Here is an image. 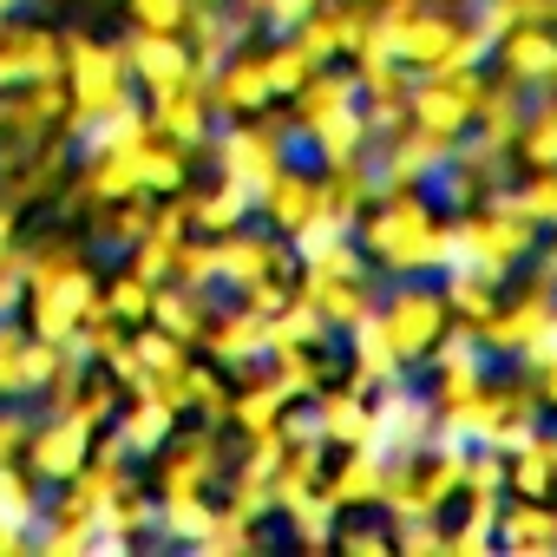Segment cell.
Returning a JSON list of instances; mask_svg holds the SVG:
<instances>
[{
    "label": "cell",
    "mask_w": 557,
    "mask_h": 557,
    "mask_svg": "<svg viewBox=\"0 0 557 557\" xmlns=\"http://www.w3.org/2000/svg\"><path fill=\"white\" fill-rule=\"evenodd\" d=\"M361 249L374 256V269L387 275H446L453 269V216L433 210L426 190H394V197H374L355 223Z\"/></svg>",
    "instance_id": "cell-1"
},
{
    "label": "cell",
    "mask_w": 557,
    "mask_h": 557,
    "mask_svg": "<svg viewBox=\"0 0 557 557\" xmlns=\"http://www.w3.org/2000/svg\"><path fill=\"white\" fill-rule=\"evenodd\" d=\"M132 60H125V40H86V34H66V132H79L86 119L112 112L119 99H132Z\"/></svg>",
    "instance_id": "cell-2"
},
{
    "label": "cell",
    "mask_w": 557,
    "mask_h": 557,
    "mask_svg": "<svg viewBox=\"0 0 557 557\" xmlns=\"http://www.w3.org/2000/svg\"><path fill=\"white\" fill-rule=\"evenodd\" d=\"M381 322H387V335H394V355L407 361V368H420L426 361V348L446 335V322H453V309H446V296H440V275H394V289H381Z\"/></svg>",
    "instance_id": "cell-3"
},
{
    "label": "cell",
    "mask_w": 557,
    "mask_h": 557,
    "mask_svg": "<svg viewBox=\"0 0 557 557\" xmlns=\"http://www.w3.org/2000/svg\"><path fill=\"white\" fill-rule=\"evenodd\" d=\"M368 400H374V446H381L387 459H420V453L433 446L440 400H433V394H420L407 374H400V381H387V387H374Z\"/></svg>",
    "instance_id": "cell-4"
},
{
    "label": "cell",
    "mask_w": 557,
    "mask_h": 557,
    "mask_svg": "<svg viewBox=\"0 0 557 557\" xmlns=\"http://www.w3.org/2000/svg\"><path fill=\"white\" fill-rule=\"evenodd\" d=\"M479 92H485V66L413 73L407 112H413V125H426V132H440V138H466V132H472V112H479Z\"/></svg>",
    "instance_id": "cell-5"
},
{
    "label": "cell",
    "mask_w": 557,
    "mask_h": 557,
    "mask_svg": "<svg viewBox=\"0 0 557 557\" xmlns=\"http://www.w3.org/2000/svg\"><path fill=\"white\" fill-rule=\"evenodd\" d=\"M99 269L92 262H79L73 275H60V283H47V289H27V302H21V322L40 335V342H73L79 335V322L86 315H99Z\"/></svg>",
    "instance_id": "cell-6"
},
{
    "label": "cell",
    "mask_w": 557,
    "mask_h": 557,
    "mask_svg": "<svg viewBox=\"0 0 557 557\" xmlns=\"http://www.w3.org/2000/svg\"><path fill=\"white\" fill-rule=\"evenodd\" d=\"M92 440H99V426L79 413V407H53L47 420H34V433H27V472L40 479V485H66L86 459H92Z\"/></svg>",
    "instance_id": "cell-7"
},
{
    "label": "cell",
    "mask_w": 557,
    "mask_h": 557,
    "mask_svg": "<svg viewBox=\"0 0 557 557\" xmlns=\"http://www.w3.org/2000/svg\"><path fill=\"white\" fill-rule=\"evenodd\" d=\"M394 27V60L413 66V73H453L459 60V34H466V14H446L440 0H413V8Z\"/></svg>",
    "instance_id": "cell-8"
},
{
    "label": "cell",
    "mask_w": 557,
    "mask_h": 557,
    "mask_svg": "<svg viewBox=\"0 0 557 557\" xmlns=\"http://www.w3.org/2000/svg\"><path fill=\"white\" fill-rule=\"evenodd\" d=\"M66 79H40V86H21V92H0V164L21 158V151H40L53 145V125H66Z\"/></svg>",
    "instance_id": "cell-9"
},
{
    "label": "cell",
    "mask_w": 557,
    "mask_h": 557,
    "mask_svg": "<svg viewBox=\"0 0 557 557\" xmlns=\"http://www.w3.org/2000/svg\"><path fill=\"white\" fill-rule=\"evenodd\" d=\"M262 275H296V249H289V236L283 230H230V236H216V283L230 289V296H243L249 283H262Z\"/></svg>",
    "instance_id": "cell-10"
},
{
    "label": "cell",
    "mask_w": 557,
    "mask_h": 557,
    "mask_svg": "<svg viewBox=\"0 0 557 557\" xmlns=\"http://www.w3.org/2000/svg\"><path fill=\"white\" fill-rule=\"evenodd\" d=\"M40 79H66V40L34 21H0V92H21Z\"/></svg>",
    "instance_id": "cell-11"
},
{
    "label": "cell",
    "mask_w": 557,
    "mask_h": 557,
    "mask_svg": "<svg viewBox=\"0 0 557 557\" xmlns=\"http://www.w3.org/2000/svg\"><path fill=\"white\" fill-rule=\"evenodd\" d=\"M125 60H132V86H138L145 99H151V92H171V86H190V79H197L190 34L132 27V40H125Z\"/></svg>",
    "instance_id": "cell-12"
},
{
    "label": "cell",
    "mask_w": 557,
    "mask_h": 557,
    "mask_svg": "<svg viewBox=\"0 0 557 557\" xmlns=\"http://www.w3.org/2000/svg\"><path fill=\"white\" fill-rule=\"evenodd\" d=\"M492 66L505 79H518L531 99L537 92H557V21H524L511 27L498 47H492Z\"/></svg>",
    "instance_id": "cell-13"
},
{
    "label": "cell",
    "mask_w": 557,
    "mask_h": 557,
    "mask_svg": "<svg viewBox=\"0 0 557 557\" xmlns=\"http://www.w3.org/2000/svg\"><path fill=\"white\" fill-rule=\"evenodd\" d=\"M145 106H151V132H158V138H171V145H184V151H210V138H216V106H210L203 79L171 86V92H151Z\"/></svg>",
    "instance_id": "cell-14"
},
{
    "label": "cell",
    "mask_w": 557,
    "mask_h": 557,
    "mask_svg": "<svg viewBox=\"0 0 557 557\" xmlns=\"http://www.w3.org/2000/svg\"><path fill=\"white\" fill-rule=\"evenodd\" d=\"M262 322L269 315H256L249 302H236V309H216L210 315V329H203V355L223 368V374H256L262 361H269V342H262Z\"/></svg>",
    "instance_id": "cell-15"
},
{
    "label": "cell",
    "mask_w": 557,
    "mask_h": 557,
    "mask_svg": "<svg viewBox=\"0 0 557 557\" xmlns=\"http://www.w3.org/2000/svg\"><path fill=\"white\" fill-rule=\"evenodd\" d=\"M151 466H158V492H216L223 472H230L210 426H203V433H171V446H164Z\"/></svg>",
    "instance_id": "cell-16"
},
{
    "label": "cell",
    "mask_w": 557,
    "mask_h": 557,
    "mask_svg": "<svg viewBox=\"0 0 557 557\" xmlns=\"http://www.w3.org/2000/svg\"><path fill=\"white\" fill-rule=\"evenodd\" d=\"M296 145H302V158H309L315 171H335V164H355V158H368V151H374L368 106L355 99V106H342V112H329V119L302 125V132H296Z\"/></svg>",
    "instance_id": "cell-17"
},
{
    "label": "cell",
    "mask_w": 557,
    "mask_h": 557,
    "mask_svg": "<svg viewBox=\"0 0 557 557\" xmlns=\"http://www.w3.org/2000/svg\"><path fill=\"white\" fill-rule=\"evenodd\" d=\"M203 92H210L216 119H256L262 106H275V92L262 79V53H249V47H236L216 73H203Z\"/></svg>",
    "instance_id": "cell-18"
},
{
    "label": "cell",
    "mask_w": 557,
    "mask_h": 557,
    "mask_svg": "<svg viewBox=\"0 0 557 557\" xmlns=\"http://www.w3.org/2000/svg\"><path fill=\"white\" fill-rule=\"evenodd\" d=\"M342 342H348V387H361V394H374V387L413 374V368L394 355V335H387V322H381V302H374V315H361L355 329H342Z\"/></svg>",
    "instance_id": "cell-19"
},
{
    "label": "cell",
    "mask_w": 557,
    "mask_h": 557,
    "mask_svg": "<svg viewBox=\"0 0 557 557\" xmlns=\"http://www.w3.org/2000/svg\"><path fill=\"white\" fill-rule=\"evenodd\" d=\"M315 210H322V171H315L309 158L283 164V177H275V184L262 190V203H256V216H262L269 230H283V236H296Z\"/></svg>",
    "instance_id": "cell-20"
},
{
    "label": "cell",
    "mask_w": 557,
    "mask_h": 557,
    "mask_svg": "<svg viewBox=\"0 0 557 557\" xmlns=\"http://www.w3.org/2000/svg\"><path fill=\"white\" fill-rule=\"evenodd\" d=\"M315 420H322V440H329V453H348V446H374V400L361 394V387H322L315 394ZM381 453V446H374Z\"/></svg>",
    "instance_id": "cell-21"
},
{
    "label": "cell",
    "mask_w": 557,
    "mask_h": 557,
    "mask_svg": "<svg viewBox=\"0 0 557 557\" xmlns=\"http://www.w3.org/2000/svg\"><path fill=\"white\" fill-rule=\"evenodd\" d=\"M79 158H112V151H138L145 138H151V106H145V92H132V99H119L112 112H99V119H86L79 132Z\"/></svg>",
    "instance_id": "cell-22"
},
{
    "label": "cell",
    "mask_w": 557,
    "mask_h": 557,
    "mask_svg": "<svg viewBox=\"0 0 557 557\" xmlns=\"http://www.w3.org/2000/svg\"><path fill=\"white\" fill-rule=\"evenodd\" d=\"M387 453H374V446H348L335 466H329V492H335V505L342 511H381V492H387Z\"/></svg>",
    "instance_id": "cell-23"
},
{
    "label": "cell",
    "mask_w": 557,
    "mask_h": 557,
    "mask_svg": "<svg viewBox=\"0 0 557 557\" xmlns=\"http://www.w3.org/2000/svg\"><path fill=\"white\" fill-rule=\"evenodd\" d=\"M112 433L125 440V453L132 459H158L164 446H171V433H177V413L164 407V400H145V394H125L119 400V413H112Z\"/></svg>",
    "instance_id": "cell-24"
},
{
    "label": "cell",
    "mask_w": 557,
    "mask_h": 557,
    "mask_svg": "<svg viewBox=\"0 0 557 557\" xmlns=\"http://www.w3.org/2000/svg\"><path fill=\"white\" fill-rule=\"evenodd\" d=\"M361 21H368V0H348V8H329V0H322V8L296 27V40L309 47L315 66H329V60H348V53H355Z\"/></svg>",
    "instance_id": "cell-25"
},
{
    "label": "cell",
    "mask_w": 557,
    "mask_h": 557,
    "mask_svg": "<svg viewBox=\"0 0 557 557\" xmlns=\"http://www.w3.org/2000/svg\"><path fill=\"white\" fill-rule=\"evenodd\" d=\"M184 203H190V230H197V236H230V230L256 223V197H249L243 184H230V177H216V184H203V190L184 184Z\"/></svg>",
    "instance_id": "cell-26"
},
{
    "label": "cell",
    "mask_w": 557,
    "mask_h": 557,
    "mask_svg": "<svg viewBox=\"0 0 557 557\" xmlns=\"http://www.w3.org/2000/svg\"><path fill=\"white\" fill-rule=\"evenodd\" d=\"M216 518H223V498H210V492H158V537L164 544L197 550Z\"/></svg>",
    "instance_id": "cell-27"
},
{
    "label": "cell",
    "mask_w": 557,
    "mask_h": 557,
    "mask_svg": "<svg viewBox=\"0 0 557 557\" xmlns=\"http://www.w3.org/2000/svg\"><path fill=\"white\" fill-rule=\"evenodd\" d=\"M210 296H216V289H184V283H171V275H164L158 296H151V322L197 348V342H203V329H210V315H216V302H210Z\"/></svg>",
    "instance_id": "cell-28"
},
{
    "label": "cell",
    "mask_w": 557,
    "mask_h": 557,
    "mask_svg": "<svg viewBox=\"0 0 557 557\" xmlns=\"http://www.w3.org/2000/svg\"><path fill=\"white\" fill-rule=\"evenodd\" d=\"M355 99H361V73L329 60V66H315L309 86H302L296 99H283V106L296 112V132H302V125H315V119H329V112H342V106H355Z\"/></svg>",
    "instance_id": "cell-29"
},
{
    "label": "cell",
    "mask_w": 557,
    "mask_h": 557,
    "mask_svg": "<svg viewBox=\"0 0 557 557\" xmlns=\"http://www.w3.org/2000/svg\"><path fill=\"white\" fill-rule=\"evenodd\" d=\"M283 413H289V394H283V381L269 374V361H262L256 374H243V387L230 394V426H236V433L283 426Z\"/></svg>",
    "instance_id": "cell-30"
},
{
    "label": "cell",
    "mask_w": 557,
    "mask_h": 557,
    "mask_svg": "<svg viewBox=\"0 0 557 557\" xmlns=\"http://www.w3.org/2000/svg\"><path fill=\"white\" fill-rule=\"evenodd\" d=\"M498 544L505 550H557V498H505Z\"/></svg>",
    "instance_id": "cell-31"
},
{
    "label": "cell",
    "mask_w": 557,
    "mask_h": 557,
    "mask_svg": "<svg viewBox=\"0 0 557 557\" xmlns=\"http://www.w3.org/2000/svg\"><path fill=\"white\" fill-rule=\"evenodd\" d=\"M296 296H302V302H315V315L342 335V329H355L361 315H374L381 283H374V275H368V283H296Z\"/></svg>",
    "instance_id": "cell-32"
},
{
    "label": "cell",
    "mask_w": 557,
    "mask_h": 557,
    "mask_svg": "<svg viewBox=\"0 0 557 557\" xmlns=\"http://www.w3.org/2000/svg\"><path fill=\"white\" fill-rule=\"evenodd\" d=\"M47 492H40V479L27 472V459H0V524H14V531H40L47 524Z\"/></svg>",
    "instance_id": "cell-33"
},
{
    "label": "cell",
    "mask_w": 557,
    "mask_h": 557,
    "mask_svg": "<svg viewBox=\"0 0 557 557\" xmlns=\"http://www.w3.org/2000/svg\"><path fill=\"white\" fill-rule=\"evenodd\" d=\"M262 342H269V355H296V348H329L335 342V329L315 315V302H283L269 322H262Z\"/></svg>",
    "instance_id": "cell-34"
},
{
    "label": "cell",
    "mask_w": 557,
    "mask_h": 557,
    "mask_svg": "<svg viewBox=\"0 0 557 557\" xmlns=\"http://www.w3.org/2000/svg\"><path fill=\"white\" fill-rule=\"evenodd\" d=\"M440 296H446V309H453V322H485L492 309H498V296H505V283H492V275H479V269H466V262H453L446 275H440Z\"/></svg>",
    "instance_id": "cell-35"
},
{
    "label": "cell",
    "mask_w": 557,
    "mask_h": 557,
    "mask_svg": "<svg viewBox=\"0 0 557 557\" xmlns=\"http://www.w3.org/2000/svg\"><path fill=\"white\" fill-rule=\"evenodd\" d=\"M368 275H381V269L361 249V236H342V243L315 249L309 262H296V283H368Z\"/></svg>",
    "instance_id": "cell-36"
},
{
    "label": "cell",
    "mask_w": 557,
    "mask_h": 557,
    "mask_svg": "<svg viewBox=\"0 0 557 557\" xmlns=\"http://www.w3.org/2000/svg\"><path fill=\"white\" fill-rule=\"evenodd\" d=\"M132 158H138V184H145V197H171V190L190 184V151L171 145V138H158V132H151Z\"/></svg>",
    "instance_id": "cell-37"
},
{
    "label": "cell",
    "mask_w": 557,
    "mask_h": 557,
    "mask_svg": "<svg viewBox=\"0 0 557 557\" xmlns=\"http://www.w3.org/2000/svg\"><path fill=\"white\" fill-rule=\"evenodd\" d=\"M309 73H315V60H309V47H302L296 34H283V40L262 47V79H269L275 99H296V92L309 86Z\"/></svg>",
    "instance_id": "cell-38"
},
{
    "label": "cell",
    "mask_w": 557,
    "mask_h": 557,
    "mask_svg": "<svg viewBox=\"0 0 557 557\" xmlns=\"http://www.w3.org/2000/svg\"><path fill=\"white\" fill-rule=\"evenodd\" d=\"M216 498H223V511H236V518H249V524L275 518L269 472H256V466H230V472H223V485H216Z\"/></svg>",
    "instance_id": "cell-39"
},
{
    "label": "cell",
    "mask_w": 557,
    "mask_h": 557,
    "mask_svg": "<svg viewBox=\"0 0 557 557\" xmlns=\"http://www.w3.org/2000/svg\"><path fill=\"white\" fill-rule=\"evenodd\" d=\"M283 524H289V537H296V544L322 550V544H335L342 505H335V492H329V485H315V492H309L302 505H289V511H283Z\"/></svg>",
    "instance_id": "cell-40"
},
{
    "label": "cell",
    "mask_w": 557,
    "mask_h": 557,
    "mask_svg": "<svg viewBox=\"0 0 557 557\" xmlns=\"http://www.w3.org/2000/svg\"><path fill=\"white\" fill-rule=\"evenodd\" d=\"M184 413H203V426L230 420V381H223L216 361H197L190 355V368H184Z\"/></svg>",
    "instance_id": "cell-41"
},
{
    "label": "cell",
    "mask_w": 557,
    "mask_h": 557,
    "mask_svg": "<svg viewBox=\"0 0 557 557\" xmlns=\"http://www.w3.org/2000/svg\"><path fill=\"white\" fill-rule=\"evenodd\" d=\"M151 296H158V283H145L138 269H119L112 283L99 289V309L112 315V322H125V329H138V322H151Z\"/></svg>",
    "instance_id": "cell-42"
},
{
    "label": "cell",
    "mask_w": 557,
    "mask_h": 557,
    "mask_svg": "<svg viewBox=\"0 0 557 557\" xmlns=\"http://www.w3.org/2000/svg\"><path fill=\"white\" fill-rule=\"evenodd\" d=\"M132 355L145 361V374H184V368H190V342H177V335L158 329V322H138V329H132Z\"/></svg>",
    "instance_id": "cell-43"
},
{
    "label": "cell",
    "mask_w": 557,
    "mask_h": 557,
    "mask_svg": "<svg viewBox=\"0 0 557 557\" xmlns=\"http://www.w3.org/2000/svg\"><path fill=\"white\" fill-rule=\"evenodd\" d=\"M99 524H112V531H125L132 544L138 537H158V492H138V485H125L106 511H99Z\"/></svg>",
    "instance_id": "cell-44"
},
{
    "label": "cell",
    "mask_w": 557,
    "mask_h": 557,
    "mask_svg": "<svg viewBox=\"0 0 557 557\" xmlns=\"http://www.w3.org/2000/svg\"><path fill=\"white\" fill-rule=\"evenodd\" d=\"M171 283H184V289H223L216 283V236H184L177 243V256H171Z\"/></svg>",
    "instance_id": "cell-45"
},
{
    "label": "cell",
    "mask_w": 557,
    "mask_h": 557,
    "mask_svg": "<svg viewBox=\"0 0 557 557\" xmlns=\"http://www.w3.org/2000/svg\"><path fill=\"white\" fill-rule=\"evenodd\" d=\"M485 381H492V355H479V361H459V368H440L426 394H433L440 407H459V400H472Z\"/></svg>",
    "instance_id": "cell-46"
},
{
    "label": "cell",
    "mask_w": 557,
    "mask_h": 557,
    "mask_svg": "<svg viewBox=\"0 0 557 557\" xmlns=\"http://www.w3.org/2000/svg\"><path fill=\"white\" fill-rule=\"evenodd\" d=\"M355 73H361V99H407L413 92V66H400V60H368Z\"/></svg>",
    "instance_id": "cell-47"
},
{
    "label": "cell",
    "mask_w": 557,
    "mask_h": 557,
    "mask_svg": "<svg viewBox=\"0 0 557 557\" xmlns=\"http://www.w3.org/2000/svg\"><path fill=\"white\" fill-rule=\"evenodd\" d=\"M315 8H322V0H256V27H262L269 40H283V34H296Z\"/></svg>",
    "instance_id": "cell-48"
},
{
    "label": "cell",
    "mask_w": 557,
    "mask_h": 557,
    "mask_svg": "<svg viewBox=\"0 0 557 557\" xmlns=\"http://www.w3.org/2000/svg\"><path fill=\"white\" fill-rule=\"evenodd\" d=\"M394 550L400 557H433V550H446V524L440 518H400L394 524Z\"/></svg>",
    "instance_id": "cell-49"
},
{
    "label": "cell",
    "mask_w": 557,
    "mask_h": 557,
    "mask_svg": "<svg viewBox=\"0 0 557 557\" xmlns=\"http://www.w3.org/2000/svg\"><path fill=\"white\" fill-rule=\"evenodd\" d=\"M132 8V27H158V34H184L197 0H125Z\"/></svg>",
    "instance_id": "cell-50"
},
{
    "label": "cell",
    "mask_w": 557,
    "mask_h": 557,
    "mask_svg": "<svg viewBox=\"0 0 557 557\" xmlns=\"http://www.w3.org/2000/svg\"><path fill=\"white\" fill-rule=\"evenodd\" d=\"M335 544L348 557H387L394 550V524H335Z\"/></svg>",
    "instance_id": "cell-51"
},
{
    "label": "cell",
    "mask_w": 557,
    "mask_h": 557,
    "mask_svg": "<svg viewBox=\"0 0 557 557\" xmlns=\"http://www.w3.org/2000/svg\"><path fill=\"white\" fill-rule=\"evenodd\" d=\"M27 433H34L27 400H0V459H21L27 453Z\"/></svg>",
    "instance_id": "cell-52"
},
{
    "label": "cell",
    "mask_w": 557,
    "mask_h": 557,
    "mask_svg": "<svg viewBox=\"0 0 557 557\" xmlns=\"http://www.w3.org/2000/svg\"><path fill=\"white\" fill-rule=\"evenodd\" d=\"M27 302V249H8L0 256V315H21Z\"/></svg>",
    "instance_id": "cell-53"
},
{
    "label": "cell",
    "mask_w": 557,
    "mask_h": 557,
    "mask_svg": "<svg viewBox=\"0 0 557 557\" xmlns=\"http://www.w3.org/2000/svg\"><path fill=\"white\" fill-rule=\"evenodd\" d=\"M34 537L27 531H14V524H0V557H14V550H27Z\"/></svg>",
    "instance_id": "cell-54"
},
{
    "label": "cell",
    "mask_w": 557,
    "mask_h": 557,
    "mask_svg": "<svg viewBox=\"0 0 557 557\" xmlns=\"http://www.w3.org/2000/svg\"><path fill=\"white\" fill-rule=\"evenodd\" d=\"M14 249V203H0V256Z\"/></svg>",
    "instance_id": "cell-55"
},
{
    "label": "cell",
    "mask_w": 557,
    "mask_h": 557,
    "mask_svg": "<svg viewBox=\"0 0 557 557\" xmlns=\"http://www.w3.org/2000/svg\"><path fill=\"white\" fill-rule=\"evenodd\" d=\"M21 8H27V0H0V21H14Z\"/></svg>",
    "instance_id": "cell-56"
}]
</instances>
